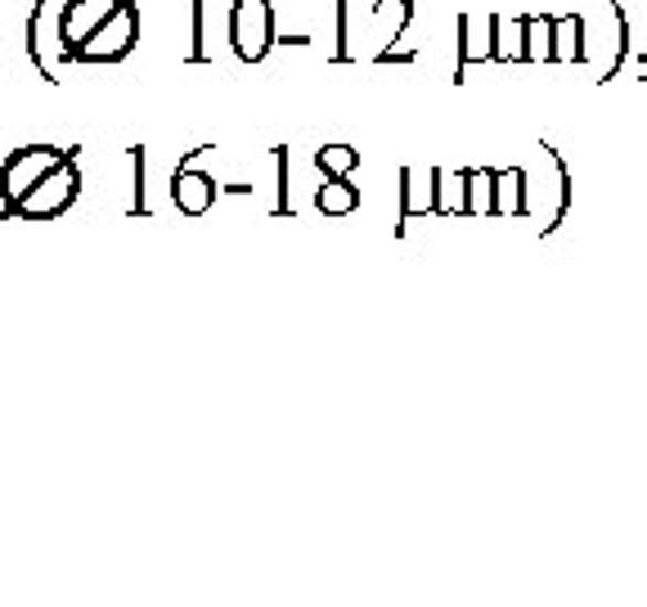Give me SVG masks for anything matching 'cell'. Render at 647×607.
I'll return each instance as SVG.
<instances>
[{
  "label": "cell",
  "mask_w": 647,
  "mask_h": 607,
  "mask_svg": "<svg viewBox=\"0 0 647 607\" xmlns=\"http://www.w3.org/2000/svg\"><path fill=\"white\" fill-rule=\"evenodd\" d=\"M73 154H77V145H73V149H59V145H23V149H14L6 163H0V189H6L10 217H14L19 202H23L59 163H68Z\"/></svg>",
  "instance_id": "6da1fadb"
},
{
  "label": "cell",
  "mask_w": 647,
  "mask_h": 607,
  "mask_svg": "<svg viewBox=\"0 0 647 607\" xmlns=\"http://www.w3.org/2000/svg\"><path fill=\"white\" fill-rule=\"evenodd\" d=\"M279 45L271 0H234L230 6V50L243 63H262Z\"/></svg>",
  "instance_id": "7a4b0ae2"
},
{
  "label": "cell",
  "mask_w": 647,
  "mask_h": 607,
  "mask_svg": "<svg viewBox=\"0 0 647 607\" xmlns=\"http://www.w3.org/2000/svg\"><path fill=\"white\" fill-rule=\"evenodd\" d=\"M82 198V171H77V154L68 163H59L19 208H14V221H54L73 208V202Z\"/></svg>",
  "instance_id": "3957f363"
},
{
  "label": "cell",
  "mask_w": 647,
  "mask_h": 607,
  "mask_svg": "<svg viewBox=\"0 0 647 607\" xmlns=\"http://www.w3.org/2000/svg\"><path fill=\"white\" fill-rule=\"evenodd\" d=\"M121 0H63L54 14V41H59V59L77 63V50L117 14Z\"/></svg>",
  "instance_id": "277c9868"
},
{
  "label": "cell",
  "mask_w": 647,
  "mask_h": 607,
  "mask_svg": "<svg viewBox=\"0 0 647 607\" xmlns=\"http://www.w3.org/2000/svg\"><path fill=\"white\" fill-rule=\"evenodd\" d=\"M140 45V10L136 0H121L117 14L77 50V63H121Z\"/></svg>",
  "instance_id": "5b68a950"
},
{
  "label": "cell",
  "mask_w": 647,
  "mask_h": 607,
  "mask_svg": "<svg viewBox=\"0 0 647 607\" xmlns=\"http://www.w3.org/2000/svg\"><path fill=\"white\" fill-rule=\"evenodd\" d=\"M212 154V145H199L180 158V167L171 171V202L184 217H208L216 208V180L208 171H199V158Z\"/></svg>",
  "instance_id": "8992f818"
},
{
  "label": "cell",
  "mask_w": 647,
  "mask_h": 607,
  "mask_svg": "<svg viewBox=\"0 0 647 607\" xmlns=\"http://www.w3.org/2000/svg\"><path fill=\"white\" fill-rule=\"evenodd\" d=\"M414 23V0H378L373 6V28H378V54L373 63H414V50H401L396 41Z\"/></svg>",
  "instance_id": "52a82bcc"
},
{
  "label": "cell",
  "mask_w": 647,
  "mask_h": 607,
  "mask_svg": "<svg viewBox=\"0 0 647 607\" xmlns=\"http://www.w3.org/2000/svg\"><path fill=\"white\" fill-rule=\"evenodd\" d=\"M455 32H459V41H455V86H464L468 63H490V50H495V14H486L481 28L468 14H459L455 19Z\"/></svg>",
  "instance_id": "ba28073f"
},
{
  "label": "cell",
  "mask_w": 647,
  "mask_h": 607,
  "mask_svg": "<svg viewBox=\"0 0 647 607\" xmlns=\"http://www.w3.org/2000/svg\"><path fill=\"white\" fill-rule=\"evenodd\" d=\"M495 217H503V221L531 217V176H527V167L495 171Z\"/></svg>",
  "instance_id": "9c48e42d"
},
{
  "label": "cell",
  "mask_w": 647,
  "mask_h": 607,
  "mask_svg": "<svg viewBox=\"0 0 647 607\" xmlns=\"http://www.w3.org/2000/svg\"><path fill=\"white\" fill-rule=\"evenodd\" d=\"M401 212H396V234H405V226L414 217H436V185H432V171L427 180H418L414 167H401Z\"/></svg>",
  "instance_id": "30bf717a"
},
{
  "label": "cell",
  "mask_w": 647,
  "mask_h": 607,
  "mask_svg": "<svg viewBox=\"0 0 647 607\" xmlns=\"http://www.w3.org/2000/svg\"><path fill=\"white\" fill-rule=\"evenodd\" d=\"M315 208L324 217L342 221V217H351L360 208V189L351 185V176H324V185L315 189Z\"/></svg>",
  "instance_id": "8fae6325"
},
{
  "label": "cell",
  "mask_w": 647,
  "mask_h": 607,
  "mask_svg": "<svg viewBox=\"0 0 647 607\" xmlns=\"http://www.w3.org/2000/svg\"><path fill=\"white\" fill-rule=\"evenodd\" d=\"M432 185H436V217H468V171L432 167Z\"/></svg>",
  "instance_id": "7c38bea8"
},
{
  "label": "cell",
  "mask_w": 647,
  "mask_h": 607,
  "mask_svg": "<svg viewBox=\"0 0 647 607\" xmlns=\"http://www.w3.org/2000/svg\"><path fill=\"white\" fill-rule=\"evenodd\" d=\"M585 36H590L585 19H580V14H558V23H553L558 63H571V67H580V63H585V59H590V45H585Z\"/></svg>",
  "instance_id": "4fadbf2b"
},
{
  "label": "cell",
  "mask_w": 647,
  "mask_h": 607,
  "mask_svg": "<svg viewBox=\"0 0 647 607\" xmlns=\"http://www.w3.org/2000/svg\"><path fill=\"white\" fill-rule=\"evenodd\" d=\"M490 63H527V14L522 19L495 14V50H490Z\"/></svg>",
  "instance_id": "5bb4252c"
},
{
  "label": "cell",
  "mask_w": 647,
  "mask_h": 607,
  "mask_svg": "<svg viewBox=\"0 0 647 607\" xmlns=\"http://www.w3.org/2000/svg\"><path fill=\"white\" fill-rule=\"evenodd\" d=\"M495 217V167H468V221Z\"/></svg>",
  "instance_id": "9a60e30c"
},
{
  "label": "cell",
  "mask_w": 647,
  "mask_h": 607,
  "mask_svg": "<svg viewBox=\"0 0 647 607\" xmlns=\"http://www.w3.org/2000/svg\"><path fill=\"white\" fill-rule=\"evenodd\" d=\"M553 14H527V63H558Z\"/></svg>",
  "instance_id": "2e32d148"
},
{
  "label": "cell",
  "mask_w": 647,
  "mask_h": 607,
  "mask_svg": "<svg viewBox=\"0 0 647 607\" xmlns=\"http://www.w3.org/2000/svg\"><path fill=\"white\" fill-rule=\"evenodd\" d=\"M50 6H54V0H36V10L28 14V59L36 63V77L54 86L59 77H54V67H50V59H45V41H41V28H45V14H50Z\"/></svg>",
  "instance_id": "e0dca14e"
},
{
  "label": "cell",
  "mask_w": 647,
  "mask_h": 607,
  "mask_svg": "<svg viewBox=\"0 0 647 607\" xmlns=\"http://www.w3.org/2000/svg\"><path fill=\"white\" fill-rule=\"evenodd\" d=\"M607 10H612V23H616V50H612V63H607V73L598 77L603 86L621 73V67H625V59H629V50H634V28H629V14H625V6H621V0H607Z\"/></svg>",
  "instance_id": "ac0fdd59"
},
{
  "label": "cell",
  "mask_w": 647,
  "mask_h": 607,
  "mask_svg": "<svg viewBox=\"0 0 647 607\" xmlns=\"http://www.w3.org/2000/svg\"><path fill=\"white\" fill-rule=\"evenodd\" d=\"M315 167L324 176H351L360 167V149L356 145H324V149H315Z\"/></svg>",
  "instance_id": "d6986e66"
},
{
  "label": "cell",
  "mask_w": 647,
  "mask_h": 607,
  "mask_svg": "<svg viewBox=\"0 0 647 607\" xmlns=\"http://www.w3.org/2000/svg\"><path fill=\"white\" fill-rule=\"evenodd\" d=\"M189 6V63H208V23H203V0H184Z\"/></svg>",
  "instance_id": "ffe728a7"
},
{
  "label": "cell",
  "mask_w": 647,
  "mask_h": 607,
  "mask_svg": "<svg viewBox=\"0 0 647 607\" xmlns=\"http://www.w3.org/2000/svg\"><path fill=\"white\" fill-rule=\"evenodd\" d=\"M333 6V59L351 63V6L347 0H329Z\"/></svg>",
  "instance_id": "44dd1931"
},
{
  "label": "cell",
  "mask_w": 647,
  "mask_h": 607,
  "mask_svg": "<svg viewBox=\"0 0 647 607\" xmlns=\"http://www.w3.org/2000/svg\"><path fill=\"white\" fill-rule=\"evenodd\" d=\"M126 212L149 221V202H145V149H131V202H126Z\"/></svg>",
  "instance_id": "7402d4cb"
},
{
  "label": "cell",
  "mask_w": 647,
  "mask_h": 607,
  "mask_svg": "<svg viewBox=\"0 0 647 607\" xmlns=\"http://www.w3.org/2000/svg\"><path fill=\"white\" fill-rule=\"evenodd\" d=\"M275 217H288L293 221V202H288V149H275Z\"/></svg>",
  "instance_id": "603a6c76"
}]
</instances>
